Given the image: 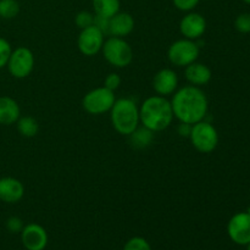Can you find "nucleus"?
Returning <instances> with one entry per match:
<instances>
[{"label": "nucleus", "mask_w": 250, "mask_h": 250, "mask_svg": "<svg viewBox=\"0 0 250 250\" xmlns=\"http://www.w3.org/2000/svg\"><path fill=\"white\" fill-rule=\"evenodd\" d=\"M173 116L180 122L194 125L205 120L209 110L207 94L195 85H185L173 93L171 99Z\"/></svg>", "instance_id": "nucleus-1"}, {"label": "nucleus", "mask_w": 250, "mask_h": 250, "mask_svg": "<svg viewBox=\"0 0 250 250\" xmlns=\"http://www.w3.org/2000/svg\"><path fill=\"white\" fill-rule=\"evenodd\" d=\"M173 117L171 102L161 95L146 98L139 107V121L154 133L168 128Z\"/></svg>", "instance_id": "nucleus-2"}, {"label": "nucleus", "mask_w": 250, "mask_h": 250, "mask_svg": "<svg viewBox=\"0 0 250 250\" xmlns=\"http://www.w3.org/2000/svg\"><path fill=\"white\" fill-rule=\"evenodd\" d=\"M110 120L115 131L124 136L133 133L139 125V107L131 98L116 99L110 110Z\"/></svg>", "instance_id": "nucleus-3"}, {"label": "nucleus", "mask_w": 250, "mask_h": 250, "mask_svg": "<svg viewBox=\"0 0 250 250\" xmlns=\"http://www.w3.org/2000/svg\"><path fill=\"white\" fill-rule=\"evenodd\" d=\"M104 59L114 67H127L133 60V49L121 37L111 36L104 42L102 48Z\"/></svg>", "instance_id": "nucleus-4"}, {"label": "nucleus", "mask_w": 250, "mask_h": 250, "mask_svg": "<svg viewBox=\"0 0 250 250\" xmlns=\"http://www.w3.org/2000/svg\"><path fill=\"white\" fill-rule=\"evenodd\" d=\"M188 138L190 139V143L195 150L202 154L212 153L219 146V133L216 128L212 126V124L205 120L192 125Z\"/></svg>", "instance_id": "nucleus-5"}, {"label": "nucleus", "mask_w": 250, "mask_h": 250, "mask_svg": "<svg viewBox=\"0 0 250 250\" xmlns=\"http://www.w3.org/2000/svg\"><path fill=\"white\" fill-rule=\"evenodd\" d=\"M199 53L200 49L198 42L185 38L173 42L168 46L167 58L172 65L177 67H187L188 65L198 60Z\"/></svg>", "instance_id": "nucleus-6"}, {"label": "nucleus", "mask_w": 250, "mask_h": 250, "mask_svg": "<svg viewBox=\"0 0 250 250\" xmlns=\"http://www.w3.org/2000/svg\"><path fill=\"white\" fill-rule=\"evenodd\" d=\"M116 102L115 93L106 87H99L92 89L83 97L82 106L88 114L102 115L110 111Z\"/></svg>", "instance_id": "nucleus-7"}, {"label": "nucleus", "mask_w": 250, "mask_h": 250, "mask_svg": "<svg viewBox=\"0 0 250 250\" xmlns=\"http://www.w3.org/2000/svg\"><path fill=\"white\" fill-rule=\"evenodd\" d=\"M34 55L27 46H19L12 50L7 61V70L12 77L23 80L28 77L34 68Z\"/></svg>", "instance_id": "nucleus-8"}, {"label": "nucleus", "mask_w": 250, "mask_h": 250, "mask_svg": "<svg viewBox=\"0 0 250 250\" xmlns=\"http://www.w3.org/2000/svg\"><path fill=\"white\" fill-rule=\"evenodd\" d=\"M105 42V34L95 24L81 29L77 38L78 50L84 56H94L102 51Z\"/></svg>", "instance_id": "nucleus-9"}, {"label": "nucleus", "mask_w": 250, "mask_h": 250, "mask_svg": "<svg viewBox=\"0 0 250 250\" xmlns=\"http://www.w3.org/2000/svg\"><path fill=\"white\" fill-rule=\"evenodd\" d=\"M227 234L238 246L250 243V215L247 211L237 212L227 224Z\"/></svg>", "instance_id": "nucleus-10"}, {"label": "nucleus", "mask_w": 250, "mask_h": 250, "mask_svg": "<svg viewBox=\"0 0 250 250\" xmlns=\"http://www.w3.org/2000/svg\"><path fill=\"white\" fill-rule=\"evenodd\" d=\"M48 233L41 225L32 222L22 229L21 242L26 250H44L48 246Z\"/></svg>", "instance_id": "nucleus-11"}, {"label": "nucleus", "mask_w": 250, "mask_h": 250, "mask_svg": "<svg viewBox=\"0 0 250 250\" xmlns=\"http://www.w3.org/2000/svg\"><path fill=\"white\" fill-rule=\"evenodd\" d=\"M207 31V20L198 12L189 11L180 22V32L185 38L198 41Z\"/></svg>", "instance_id": "nucleus-12"}, {"label": "nucleus", "mask_w": 250, "mask_h": 250, "mask_svg": "<svg viewBox=\"0 0 250 250\" xmlns=\"http://www.w3.org/2000/svg\"><path fill=\"white\" fill-rule=\"evenodd\" d=\"M153 88L161 97L173 94L178 88V76L171 68H163L158 71L153 78Z\"/></svg>", "instance_id": "nucleus-13"}, {"label": "nucleus", "mask_w": 250, "mask_h": 250, "mask_svg": "<svg viewBox=\"0 0 250 250\" xmlns=\"http://www.w3.org/2000/svg\"><path fill=\"white\" fill-rule=\"evenodd\" d=\"M24 195V186L14 177L0 178V200L7 204L19 203Z\"/></svg>", "instance_id": "nucleus-14"}, {"label": "nucleus", "mask_w": 250, "mask_h": 250, "mask_svg": "<svg viewBox=\"0 0 250 250\" xmlns=\"http://www.w3.org/2000/svg\"><path fill=\"white\" fill-rule=\"evenodd\" d=\"M134 29V19L128 12L119 11L109 21V34L114 37H126Z\"/></svg>", "instance_id": "nucleus-15"}, {"label": "nucleus", "mask_w": 250, "mask_h": 250, "mask_svg": "<svg viewBox=\"0 0 250 250\" xmlns=\"http://www.w3.org/2000/svg\"><path fill=\"white\" fill-rule=\"evenodd\" d=\"M186 80L195 87H200V85L208 84L211 81L212 72L210 70L209 66L205 63L200 62H193L188 65L185 70Z\"/></svg>", "instance_id": "nucleus-16"}, {"label": "nucleus", "mask_w": 250, "mask_h": 250, "mask_svg": "<svg viewBox=\"0 0 250 250\" xmlns=\"http://www.w3.org/2000/svg\"><path fill=\"white\" fill-rule=\"evenodd\" d=\"M20 117H21V109L19 103L11 97L6 95L0 97V125L10 126L16 124Z\"/></svg>", "instance_id": "nucleus-17"}, {"label": "nucleus", "mask_w": 250, "mask_h": 250, "mask_svg": "<svg viewBox=\"0 0 250 250\" xmlns=\"http://www.w3.org/2000/svg\"><path fill=\"white\" fill-rule=\"evenodd\" d=\"M93 10L97 16L111 19L120 11L121 2L120 0H92Z\"/></svg>", "instance_id": "nucleus-18"}, {"label": "nucleus", "mask_w": 250, "mask_h": 250, "mask_svg": "<svg viewBox=\"0 0 250 250\" xmlns=\"http://www.w3.org/2000/svg\"><path fill=\"white\" fill-rule=\"evenodd\" d=\"M154 139V132L150 129L146 128H137L133 133L129 134V142H131L132 146L137 149L146 148L151 144Z\"/></svg>", "instance_id": "nucleus-19"}, {"label": "nucleus", "mask_w": 250, "mask_h": 250, "mask_svg": "<svg viewBox=\"0 0 250 250\" xmlns=\"http://www.w3.org/2000/svg\"><path fill=\"white\" fill-rule=\"evenodd\" d=\"M16 124L20 134L22 137H26V138H33L34 136H37L39 131L38 121L32 116L20 117Z\"/></svg>", "instance_id": "nucleus-20"}, {"label": "nucleus", "mask_w": 250, "mask_h": 250, "mask_svg": "<svg viewBox=\"0 0 250 250\" xmlns=\"http://www.w3.org/2000/svg\"><path fill=\"white\" fill-rule=\"evenodd\" d=\"M20 14L17 0H0V19L12 20Z\"/></svg>", "instance_id": "nucleus-21"}, {"label": "nucleus", "mask_w": 250, "mask_h": 250, "mask_svg": "<svg viewBox=\"0 0 250 250\" xmlns=\"http://www.w3.org/2000/svg\"><path fill=\"white\" fill-rule=\"evenodd\" d=\"M122 250H153L151 246L149 244V242L146 241L143 237H132L128 241L126 242V244L124 246Z\"/></svg>", "instance_id": "nucleus-22"}, {"label": "nucleus", "mask_w": 250, "mask_h": 250, "mask_svg": "<svg viewBox=\"0 0 250 250\" xmlns=\"http://www.w3.org/2000/svg\"><path fill=\"white\" fill-rule=\"evenodd\" d=\"M94 19L95 14H92L89 11H80L76 15L75 23L80 29H84L94 24Z\"/></svg>", "instance_id": "nucleus-23"}, {"label": "nucleus", "mask_w": 250, "mask_h": 250, "mask_svg": "<svg viewBox=\"0 0 250 250\" xmlns=\"http://www.w3.org/2000/svg\"><path fill=\"white\" fill-rule=\"evenodd\" d=\"M234 28L239 33H250V12H244L237 16L234 20Z\"/></svg>", "instance_id": "nucleus-24"}, {"label": "nucleus", "mask_w": 250, "mask_h": 250, "mask_svg": "<svg viewBox=\"0 0 250 250\" xmlns=\"http://www.w3.org/2000/svg\"><path fill=\"white\" fill-rule=\"evenodd\" d=\"M11 53V44H10L5 38H1V37H0V70L7 65V61H9Z\"/></svg>", "instance_id": "nucleus-25"}, {"label": "nucleus", "mask_w": 250, "mask_h": 250, "mask_svg": "<svg viewBox=\"0 0 250 250\" xmlns=\"http://www.w3.org/2000/svg\"><path fill=\"white\" fill-rule=\"evenodd\" d=\"M199 1L200 0H172L176 9L183 12L193 11L198 6Z\"/></svg>", "instance_id": "nucleus-26"}, {"label": "nucleus", "mask_w": 250, "mask_h": 250, "mask_svg": "<svg viewBox=\"0 0 250 250\" xmlns=\"http://www.w3.org/2000/svg\"><path fill=\"white\" fill-rule=\"evenodd\" d=\"M5 226H6V229L11 233H21L22 229L24 227L23 221H22L20 217L17 216H11L6 220L5 222Z\"/></svg>", "instance_id": "nucleus-27"}, {"label": "nucleus", "mask_w": 250, "mask_h": 250, "mask_svg": "<svg viewBox=\"0 0 250 250\" xmlns=\"http://www.w3.org/2000/svg\"><path fill=\"white\" fill-rule=\"evenodd\" d=\"M121 85V77H120L119 73H109V75L105 77L104 81V87H106L107 89L115 92L116 89H119V87Z\"/></svg>", "instance_id": "nucleus-28"}, {"label": "nucleus", "mask_w": 250, "mask_h": 250, "mask_svg": "<svg viewBox=\"0 0 250 250\" xmlns=\"http://www.w3.org/2000/svg\"><path fill=\"white\" fill-rule=\"evenodd\" d=\"M109 21H110V19H106V17H102V16H97V15H95L94 24L104 34H109Z\"/></svg>", "instance_id": "nucleus-29"}, {"label": "nucleus", "mask_w": 250, "mask_h": 250, "mask_svg": "<svg viewBox=\"0 0 250 250\" xmlns=\"http://www.w3.org/2000/svg\"><path fill=\"white\" fill-rule=\"evenodd\" d=\"M190 129H192V125L183 124V122H181L180 126H178V128H177V132L181 137H187L188 138L190 134Z\"/></svg>", "instance_id": "nucleus-30"}, {"label": "nucleus", "mask_w": 250, "mask_h": 250, "mask_svg": "<svg viewBox=\"0 0 250 250\" xmlns=\"http://www.w3.org/2000/svg\"><path fill=\"white\" fill-rule=\"evenodd\" d=\"M244 2H246V4H248V5H250V0H243Z\"/></svg>", "instance_id": "nucleus-31"}, {"label": "nucleus", "mask_w": 250, "mask_h": 250, "mask_svg": "<svg viewBox=\"0 0 250 250\" xmlns=\"http://www.w3.org/2000/svg\"><path fill=\"white\" fill-rule=\"evenodd\" d=\"M247 250H250V243H248V244H247Z\"/></svg>", "instance_id": "nucleus-32"}, {"label": "nucleus", "mask_w": 250, "mask_h": 250, "mask_svg": "<svg viewBox=\"0 0 250 250\" xmlns=\"http://www.w3.org/2000/svg\"><path fill=\"white\" fill-rule=\"evenodd\" d=\"M247 212H248V214L250 215V205L248 207V209H247Z\"/></svg>", "instance_id": "nucleus-33"}]
</instances>
